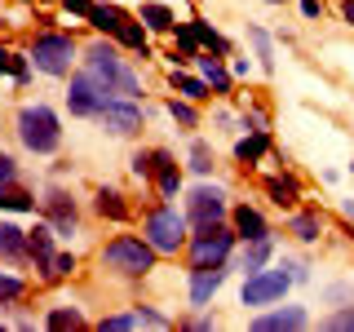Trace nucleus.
I'll return each instance as SVG.
<instances>
[{"label":"nucleus","mask_w":354,"mask_h":332,"mask_svg":"<svg viewBox=\"0 0 354 332\" xmlns=\"http://www.w3.org/2000/svg\"><path fill=\"white\" fill-rule=\"evenodd\" d=\"M84 71L93 75L106 93H115V98H142V75L120 58V49H115V40H111V36L106 40H93L84 49Z\"/></svg>","instance_id":"1"},{"label":"nucleus","mask_w":354,"mask_h":332,"mask_svg":"<svg viewBox=\"0 0 354 332\" xmlns=\"http://www.w3.org/2000/svg\"><path fill=\"white\" fill-rule=\"evenodd\" d=\"M155 257L160 252L147 243V235H115L102 248V266L111 275H120V279H142V275H151L155 270Z\"/></svg>","instance_id":"2"},{"label":"nucleus","mask_w":354,"mask_h":332,"mask_svg":"<svg viewBox=\"0 0 354 332\" xmlns=\"http://www.w3.org/2000/svg\"><path fill=\"white\" fill-rule=\"evenodd\" d=\"M18 142L31 155H53L62 147V120L53 116L44 102H31L18 111Z\"/></svg>","instance_id":"3"},{"label":"nucleus","mask_w":354,"mask_h":332,"mask_svg":"<svg viewBox=\"0 0 354 332\" xmlns=\"http://www.w3.org/2000/svg\"><path fill=\"white\" fill-rule=\"evenodd\" d=\"M75 40L66 36V31H40L36 40H31V49H27V58L36 71L44 75H71V66H75Z\"/></svg>","instance_id":"4"},{"label":"nucleus","mask_w":354,"mask_h":332,"mask_svg":"<svg viewBox=\"0 0 354 332\" xmlns=\"http://www.w3.org/2000/svg\"><path fill=\"white\" fill-rule=\"evenodd\" d=\"M235 243H239L235 230L221 226V221H213V226H195L186 252H191V266H226L230 252H235Z\"/></svg>","instance_id":"5"},{"label":"nucleus","mask_w":354,"mask_h":332,"mask_svg":"<svg viewBox=\"0 0 354 332\" xmlns=\"http://www.w3.org/2000/svg\"><path fill=\"white\" fill-rule=\"evenodd\" d=\"M186 213H177V208L169 204H160V208H151L147 213V226H142V235H147V243L155 252H177L186 243Z\"/></svg>","instance_id":"6"},{"label":"nucleus","mask_w":354,"mask_h":332,"mask_svg":"<svg viewBox=\"0 0 354 332\" xmlns=\"http://www.w3.org/2000/svg\"><path fill=\"white\" fill-rule=\"evenodd\" d=\"M292 288V275H288V266H279V270H252L248 279H243V293H239V302L243 306H274V302H283V293Z\"/></svg>","instance_id":"7"},{"label":"nucleus","mask_w":354,"mask_h":332,"mask_svg":"<svg viewBox=\"0 0 354 332\" xmlns=\"http://www.w3.org/2000/svg\"><path fill=\"white\" fill-rule=\"evenodd\" d=\"M97 124L106 133H115V138H133L142 124H147V111L138 107V98H106L102 111H97Z\"/></svg>","instance_id":"8"},{"label":"nucleus","mask_w":354,"mask_h":332,"mask_svg":"<svg viewBox=\"0 0 354 332\" xmlns=\"http://www.w3.org/2000/svg\"><path fill=\"white\" fill-rule=\"evenodd\" d=\"M106 98H115V93H106L88 71H71V84H66V111H71V116L93 120L97 111H102Z\"/></svg>","instance_id":"9"},{"label":"nucleus","mask_w":354,"mask_h":332,"mask_svg":"<svg viewBox=\"0 0 354 332\" xmlns=\"http://www.w3.org/2000/svg\"><path fill=\"white\" fill-rule=\"evenodd\" d=\"M226 191L221 186H213V182H199L191 195H186V221L191 226H213V221H221L226 217Z\"/></svg>","instance_id":"10"},{"label":"nucleus","mask_w":354,"mask_h":332,"mask_svg":"<svg viewBox=\"0 0 354 332\" xmlns=\"http://www.w3.org/2000/svg\"><path fill=\"white\" fill-rule=\"evenodd\" d=\"M301 328H310L306 306H279V310H270V315L252 319V332H301Z\"/></svg>","instance_id":"11"},{"label":"nucleus","mask_w":354,"mask_h":332,"mask_svg":"<svg viewBox=\"0 0 354 332\" xmlns=\"http://www.w3.org/2000/svg\"><path fill=\"white\" fill-rule=\"evenodd\" d=\"M226 284V266H191V306H208Z\"/></svg>","instance_id":"12"},{"label":"nucleus","mask_w":354,"mask_h":332,"mask_svg":"<svg viewBox=\"0 0 354 332\" xmlns=\"http://www.w3.org/2000/svg\"><path fill=\"white\" fill-rule=\"evenodd\" d=\"M84 22H88L93 31H102V36L115 40L120 31H124L129 22H133V14H129V9H120V5H102V0H93V5H88V18H84Z\"/></svg>","instance_id":"13"},{"label":"nucleus","mask_w":354,"mask_h":332,"mask_svg":"<svg viewBox=\"0 0 354 332\" xmlns=\"http://www.w3.org/2000/svg\"><path fill=\"white\" fill-rule=\"evenodd\" d=\"M44 217H49V226L58 230V235H75V199L66 191H49L44 195Z\"/></svg>","instance_id":"14"},{"label":"nucleus","mask_w":354,"mask_h":332,"mask_svg":"<svg viewBox=\"0 0 354 332\" xmlns=\"http://www.w3.org/2000/svg\"><path fill=\"white\" fill-rule=\"evenodd\" d=\"M142 324L169 328V319H164L160 310H151V306H138V310H129V315H106L102 324H97V332H124V328H142Z\"/></svg>","instance_id":"15"},{"label":"nucleus","mask_w":354,"mask_h":332,"mask_svg":"<svg viewBox=\"0 0 354 332\" xmlns=\"http://www.w3.org/2000/svg\"><path fill=\"white\" fill-rule=\"evenodd\" d=\"M195 62H199V75H204V84L213 89V93H230L235 89V75H230V66L221 62V53H195Z\"/></svg>","instance_id":"16"},{"label":"nucleus","mask_w":354,"mask_h":332,"mask_svg":"<svg viewBox=\"0 0 354 332\" xmlns=\"http://www.w3.org/2000/svg\"><path fill=\"white\" fill-rule=\"evenodd\" d=\"M151 177H155V186H160L164 199H173L177 186H182V169H177V160L169 151H151Z\"/></svg>","instance_id":"17"},{"label":"nucleus","mask_w":354,"mask_h":332,"mask_svg":"<svg viewBox=\"0 0 354 332\" xmlns=\"http://www.w3.org/2000/svg\"><path fill=\"white\" fill-rule=\"evenodd\" d=\"M0 261H9V266H27V261H31L27 230H18V226H9V221H0Z\"/></svg>","instance_id":"18"},{"label":"nucleus","mask_w":354,"mask_h":332,"mask_svg":"<svg viewBox=\"0 0 354 332\" xmlns=\"http://www.w3.org/2000/svg\"><path fill=\"white\" fill-rule=\"evenodd\" d=\"M230 217H235V235H239V239H266V235H270L266 217H261L252 204H235V213H230Z\"/></svg>","instance_id":"19"},{"label":"nucleus","mask_w":354,"mask_h":332,"mask_svg":"<svg viewBox=\"0 0 354 332\" xmlns=\"http://www.w3.org/2000/svg\"><path fill=\"white\" fill-rule=\"evenodd\" d=\"M270 257H274V239H270V235H266V239H243L239 270L252 275V270H261V266H270Z\"/></svg>","instance_id":"20"},{"label":"nucleus","mask_w":354,"mask_h":332,"mask_svg":"<svg viewBox=\"0 0 354 332\" xmlns=\"http://www.w3.org/2000/svg\"><path fill=\"white\" fill-rule=\"evenodd\" d=\"M266 151H270V133L266 129H248V138L235 142V160L239 164H257V160H266Z\"/></svg>","instance_id":"21"},{"label":"nucleus","mask_w":354,"mask_h":332,"mask_svg":"<svg viewBox=\"0 0 354 332\" xmlns=\"http://www.w3.org/2000/svg\"><path fill=\"white\" fill-rule=\"evenodd\" d=\"M169 84H173V93L177 98H186V102H204L213 89L204 84V75H191V71H173L169 75Z\"/></svg>","instance_id":"22"},{"label":"nucleus","mask_w":354,"mask_h":332,"mask_svg":"<svg viewBox=\"0 0 354 332\" xmlns=\"http://www.w3.org/2000/svg\"><path fill=\"white\" fill-rule=\"evenodd\" d=\"M288 230H292L301 243H315L319 235H324V213L319 208H306V213H292V221H288Z\"/></svg>","instance_id":"23"},{"label":"nucleus","mask_w":354,"mask_h":332,"mask_svg":"<svg viewBox=\"0 0 354 332\" xmlns=\"http://www.w3.org/2000/svg\"><path fill=\"white\" fill-rule=\"evenodd\" d=\"M53 239H58V230H53L49 221H40L36 230H27V248H31V261L36 266H44L53 257Z\"/></svg>","instance_id":"24"},{"label":"nucleus","mask_w":354,"mask_h":332,"mask_svg":"<svg viewBox=\"0 0 354 332\" xmlns=\"http://www.w3.org/2000/svg\"><path fill=\"white\" fill-rule=\"evenodd\" d=\"M191 27H195V40H199V53H221V58H226L230 53V40L221 36V31L213 27V22H204V18H191Z\"/></svg>","instance_id":"25"},{"label":"nucleus","mask_w":354,"mask_h":332,"mask_svg":"<svg viewBox=\"0 0 354 332\" xmlns=\"http://www.w3.org/2000/svg\"><path fill=\"white\" fill-rule=\"evenodd\" d=\"M266 195H270L279 208H297V204H301V186H297L292 177H266Z\"/></svg>","instance_id":"26"},{"label":"nucleus","mask_w":354,"mask_h":332,"mask_svg":"<svg viewBox=\"0 0 354 332\" xmlns=\"http://www.w3.org/2000/svg\"><path fill=\"white\" fill-rule=\"evenodd\" d=\"M138 18H142V27L147 31H173V9L169 5H160V0H147V5L138 9Z\"/></svg>","instance_id":"27"},{"label":"nucleus","mask_w":354,"mask_h":332,"mask_svg":"<svg viewBox=\"0 0 354 332\" xmlns=\"http://www.w3.org/2000/svg\"><path fill=\"white\" fill-rule=\"evenodd\" d=\"M93 208H97L102 217H111V221H129V204H124V195L111 191V186H102V191H97Z\"/></svg>","instance_id":"28"},{"label":"nucleus","mask_w":354,"mask_h":332,"mask_svg":"<svg viewBox=\"0 0 354 332\" xmlns=\"http://www.w3.org/2000/svg\"><path fill=\"white\" fill-rule=\"evenodd\" d=\"M0 75H14L18 84H27L31 80V58H22L9 44H0Z\"/></svg>","instance_id":"29"},{"label":"nucleus","mask_w":354,"mask_h":332,"mask_svg":"<svg viewBox=\"0 0 354 332\" xmlns=\"http://www.w3.org/2000/svg\"><path fill=\"white\" fill-rule=\"evenodd\" d=\"M248 40H252V49H257V66L261 71H274V36L266 27H248Z\"/></svg>","instance_id":"30"},{"label":"nucleus","mask_w":354,"mask_h":332,"mask_svg":"<svg viewBox=\"0 0 354 332\" xmlns=\"http://www.w3.org/2000/svg\"><path fill=\"white\" fill-rule=\"evenodd\" d=\"M0 208H9V213H31V208H36V199L22 191V186L5 182V186H0Z\"/></svg>","instance_id":"31"},{"label":"nucleus","mask_w":354,"mask_h":332,"mask_svg":"<svg viewBox=\"0 0 354 332\" xmlns=\"http://www.w3.org/2000/svg\"><path fill=\"white\" fill-rule=\"evenodd\" d=\"M71 270H75V257H71V252H53V257L40 266L44 284H58V279H66V275H71Z\"/></svg>","instance_id":"32"},{"label":"nucleus","mask_w":354,"mask_h":332,"mask_svg":"<svg viewBox=\"0 0 354 332\" xmlns=\"http://www.w3.org/2000/svg\"><path fill=\"white\" fill-rule=\"evenodd\" d=\"M44 324H49V328H84V315L75 306H53Z\"/></svg>","instance_id":"33"},{"label":"nucleus","mask_w":354,"mask_h":332,"mask_svg":"<svg viewBox=\"0 0 354 332\" xmlns=\"http://www.w3.org/2000/svg\"><path fill=\"white\" fill-rule=\"evenodd\" d=\"M191 173H199V177L213 173V151H208V142H204V138H195V142H191Z\"/></svg>","instance_id":"34"},{"label":"nucleus","mask_w":354,"mask_h":332,"mask_svg":"<svg viewBox=\"0 0 354 332\" xmlns=\"http://www.w3.org/2000/svg\"><path fill=\"white\" fill-rule=\"evenodd\" d=\"M169 116L177 120V124H182V129H195V102H186V98H169Z\"/></svg>","instance_id":"35"},{"label":"nucleus","mask_w":354,"mask_h":332,"mask_svg":"<svg viewBox=\"0 0 354 332\" xmlns=\"http://www.w3.org/2000/svg\"><path fill=\"white\" fill-rule=\"evenodd\" d=\"M324 328H328V332H354V306L332 310V315L324 319Z\"/></svg>","instance_id":"36"},{"label":"nucleus","mask_w":354,"mask_h":332,"mask_svg":"<svg viewBox=\"0 0 354 332\" xmlns=\"http://www.w3.org/2000/svg\"><path fill=\"white\" fill-rule=\"evenodd\" d=\"M27 293V284L18 279V275H0V306H9V302H18V297Z\"/></svg>","instance_id":"37"},{"label":"nucleus","mask_w":354,"mask_h":332,"mask_svg":"<svg viewBox=\"0 0 354 332\" xmlns=\"http://www.w3.org/2000/svg\"><path fill=\"white\" fill-rule=\"evenodd\" d=\"M14 177H18L14 155H5V151H0V186H5V182H14Z\"/></svg>","instance_id":"38"},{"label":"nucleus","mask_w":354,"mask_h":332,"mask_svg":"<svg viewBox=\"0 0 354 332\" xmlns=\"http://www.w3.org/2000/svg\"><path fill=\"white\" fill-rule=\"evenodd\" d=\"M133 173H138V177H151V151H138V155H133Z\"/></svg>","instance_id":"39"},{"label":"nucleus","mask_w":354,"mask_h":332,"mask_svg":"<svg viewBox=\"0 0 354 332\" xmlns=\"http://www.w3.org/2000/svg\"><path fill=\"white\" fill-rule=\"evenodd\" d=\"M301 14L315 22V18H324V0H301Z\"/></svg>","instance_id":"40"},{"label":"nucleus","mask_w":354,"mask_h":332,"mask_svg":"<svg viewBox=\"0 0 354 332\" xmlns=\"http://www.w3.org/2000/svg\"><path fill=\"white\" fill-rule=\"evenodd\" d=\"M88 5H93V0H62V9H71V14H80V18H88Z\"/></svg>","instance_id":"41"},{"label":"nucleus","mask_w":354,"mask_h":332,"mask_svg":"<svg viewBox=\"0 0 354 332\" xmlns=\"http://www.w3.org/2000/svg\"><path fill=\"white\" fill-rule=\"evenodd\" d=\"M248 71H252V62H248V58H239L235 66H230V75H248Z\"/></svg>","instance_id":"42"},{"label":"nucleus","mask_w":354,"mask_h":332,"mask_svg":"<svg viewBox=\"0 0 354 332\" xmlns=\"http://www.w3.org/2000/svg\"><path fill=\"white\" fill-rule=\"evenodd\" d=\"M341 18H346L350 27H354V0H341Z\"/></svg>","instance_id":"43"},{"label":"nucleus","mask_w":354,"mask_h":332,"mask_svg":"<svg viewBox=\"0 0 354 332\" xmlns=\"http://www.w3.org/2000/svg\"><path fill=\"white\" fill-rule=\"evenodd\" d=\"M341 208H346V217L354 221V199H346V204H341Z\"/></svg>","instance_id":"44"},{"label":"nucleus","mask_w":354,"mask_h":332,"mask_svg":"<svg viewBox=\"0 0 354 332\" xmlns=\"http://www.w3.org/2000/svg\"><path fill=\"white\" fill-rule=\"evenodd\" d=\"M266 5H288V0H266Z\"/></svg>","instance_id":"45"}]
</instances>
